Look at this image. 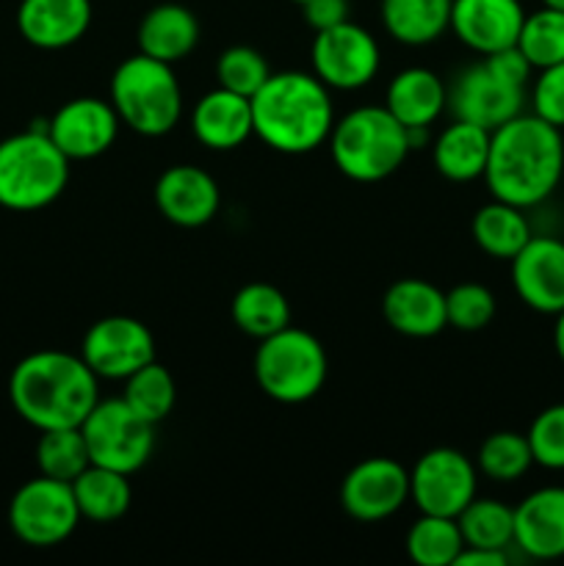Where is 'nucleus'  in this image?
<instances>
[{
  "label": "nucleus",
  "instance_id": "nucleus-1",
  "mask_svg": "<svg viewBox=\"0 0 564 566\" xmlns=\"http://www.w3.org/2000/svg\"><path fill=\"white\" fill-rule=\"evenodd\" d=\"M484 182L492 199L540 208L564 182V136L536 114H518L492 130Z\"/></svg>",
  "mask_w": 564,
  "mask_h": 566
},
{
  "label": "nucleus",
  "instance_id": "nucleus-2",
  "mask_svg": "<svg viewBox=\"0 0 564 566\" xmlns=\"http://www.w3.org/2000/svg\"><path fill=\"white\" fill-rule=\"evenodd\" d=\"M97 381L81 354L48 348L17 363L9 398L14 412L33 429H75L100 401Z\"/></svg>",
  "mask_w": 564,
  "mask_h": 566
},
{
  "label": "nucleus",
  "instance_id": "nucleus-3",
  "mask_svg": "<svg viewBox=\"0 0 564 566\" xmlns=\"http://www.w3.org/2000/svg\"><path fill=\"white\" fill-rule=\"evenodd\" d=\"M254 136L282 155H304L318 149L335 125L330 86L313 72H271L252 94Z\"/></svg>",
  "mask_w": 564,
  "mask_h": 566
},
{
  "label": "nucleus",
  "instance_id": "nucleus-4",
  "mask_svg": "<svg viewBox=\"0 0 564 566\" xmlns=\"http://www.w3.org/2000/svg\"><path fill=\"white\" fill-rule=\"evenodd\" d=\"M330 153L343 177L379 182L401 169L409 155L407 127L385 105H363L332 125Z\"/></svg>",
  "mask_w": 564,
  "mask_h": 566
},
{
  "label": "nucleus",
  "instance_id": "nucleus-5",
  "mask_svg": "<svg viewBox=\"0 0 564 566\" xmlns=\"http://www.w3.org/2000/svg\"><path fill=\"white\" fill-rule=\"evenodd\" d=\"M70 182V158L44 127L0 142V208L31 213L53 205Z\"/></svg>",
  "mask_w": 564,
  "mask_h": 566
},
{
  "label": "nucleus",
  "instance_id": "nucleus-6",
  "mask_svg": "<svg viewBox=\"0 0 564 566\" xmlns=\"http://www.w3.org/2000/svg\"><path fill=\"white\" fill-rule=\"evenodd\" d=\"M111 105L133 133L166 136L182 116V92L166 61L136 53L122 61L111 77Z\"/></svg>",
  "mask_w": 564,
  "mask_h": 566
},
{
  "label": "nucleus",
  "instance_id": "nucleus-7",
  "mask_svg": "<svg viewBox=\"0 0 564 566\" xmlns=\"http://www.w3.org/2000/svg\"><path fill=\"white\" fill-rule=\"evenodd\" d=\"M326 374L330 359L321 340L296 326L263 337L254 352V379L265 396L280 403H304L315 398Z\"/></svg>",
  "mask_w": 564,
  "mask_h": 566
},
{
  "label": "nucleus",
  "instance_id": "nucleus-8",
  "mask_svg": "<svg viewBox=\"0 0 564 566\" xmlns=\"http://www.w3.org/2000/svg\"><path fill=\"white\" fill-rule=\"evenodd\" d=\"M88 459L100 468L133 475L149 462L155 451V426L133 412L125 398H105L94 403L81 423Z\"/></svg>",
  "mask_w": 564,
  "mask_h": 566
},
{
  "label": "nucleus",
  "instance_id": "nucleus-9",
  "mask_svg": "<svg viewBox=\"0 0 564 566\" xmlns=\"http://www.w3.org/2000/svg\"><path fill=\"white\" fill-rule=\"evenodd\" d=\"M72 484L59 479L25 481L9 503V525L20 542L31 547H55L75 534L81 523Z\"/></svg>",
  "mask_w": 564,
  "mask_h": 566
},
{
  "label": "nucleus",
  "instance_id": "nucleus-10",
  "mask_svg": "<svg viewBox=\"0 0 564 566\" xmlns=\"http://www.w3.org/2000/svg\"><path fill=\"white\" fill-rule=\"evenodd\" d=\"M479 490V468L457 448H431L409 470V501L420 514H462Z\"/></svg>",
  "mask_w": 564,
  "mask_h": 566
},
{
  "label": "nucleus",
  "instance_id": "nucleus-11",
  "mask_svg": "<svg viewBox=\"0 0 564 566\" xmlns=\"http://www.w3.org/2000/svg\"><path fill=\"white\" fill-rule=\"evenodd\" d=\"M310 61H313V75L324 86L337 92H357L376 77L382 53L376 39L363 25L346 20L326 31H315Z\"/></svg>",
  "mask_w": 564,
  "mask_h": 566
},
{
  "label": "nucleus",
  "instance_id": "nucleus-12",
  "mask_svg": "<svg viewBox=\"0 0 564 566\" xmlns=\"http://www.w3.org/2000/svg\"><path fill=\"white\" fill-rule=\"evenodd\" d=\"M81 357L97 379L125 381L155 359V337L147 324L130 315H108L94 321L81 343Z\"/></svg>",
  "mask_w": 564,
  "mask_h": 566
},
{
  "label": "nucleus",
  "instance_id": "nucleus-13",
  "mask_svg": "<svg viewBox=\"0 0 564 566\" xmlns=\"http://www.w3.org/2000/svg\"><path fill=\"white\" fill-rule=\"evenodd\" d=\"M409 501V470L396 459L370 457L354 464L341 484V506L357 523H382Z\"/></svg>",
  "mask_w": 564,
  "mask_h": 566
},
{
  "label": "nucleus",
  "instance_id": "nucleus-14",
  "mask_svg": "<svg viewBox=\"0 0 564 566\" xmlns=\"http://www.w3.org/2000/svg\"><path fill=\"white\" fill-rule=\"evenodd\" d=\"M525 108V86L498 75L487 61L468 66L448 88V111L453 119L495 130Z\"/></svg>",
  "mask_w": 564,
  "mask_h": 566
},
{
  "label": "nucleus",
  "instance_id": "nucleus-15",
  "mask_svg": "<svg viewBox=\"0 0 564 566\" xmlns=\"http://www.w3.org/2000/svg\"><path fill=\"white\" fill-rule=\"evenodd\" d=\"M512 285L525 307L542 315L564 310V241L556 235H531L514 254Z\"/></svg>",
  "mask_w": 564,
  "mask_h": 566
},
{
  "label": "nucleus",
  "instance_id": "nucleus-16",
  "mask_svg": "<svg viewBox=\"0 0 564 566\" xmlns=\"http://www.w3.org/2000/svg\"><path fill=\"white\" fill-rule=\"evenodd\" d=\"M119 114L100 97H75L48 122V136L70 160H92L108 153L119 133Z\"/></svg>",
  "mask_w": 564,
  "mask_h": 566
},
{
  "label": "nucleus",
  "instance_id": "nucleus-17",
  "mask_svg": "<svg viewBox=\"0 0 564 566\" xmlns=\"http://www.w3.org/2000/svg\"><path fill=\"white\" fill-rule=\"evenodd\" d=\"M525 9L520 0H453L451 31L479 55L518 44Z\"/></svg>",
  "mask_w": 564,
  "mask_h": 566
},
{
  "label": "nucleus",
  "instance_id": "nucleus-18",
  "mask_svg": "<svg viewBox=\"0 0 564 566\" xmlns=\"http://www.w3.org/2000/svg\"><path fill=\"white\" fill-rule=\"evenodd\" d=\"M155 205L166 221L194 230L213 221V216L219 213V182L199 166H169L155 182Z\"/></svg>",
  "mask_w": 564,
  "mask_h": 566
},
{
  "label": "nucleus",
  "instance_id": "nucleus-19",
  "mask_svg": "<svg viewBox=\"0 0 564 566\" xmlns=\"http://www.w3.org/2000/svg\"><path fill=\"white\" fill-rule=\"evenodd\" d=\"M514 545L536 562L564 558V486H542L514 509Z\"/></svg>",
  "mask_w": 564,
  "mask_h": 566
},
{
  "label": "nucleus",
  "instance_id": "nucleus-20",
  "mask_svg": "<svg viewBox=\"0 0 564 566\" xmlns=\"http://www.w3.org/2000/svg\"><path fill=\"white\" fill-rule=\"evenodd\" d=\"M92 25V0H22L17 28L39 50H64Z\"/></svg>",
  "mask_w": 564,
  "mask_h": 566
},
{
  "label": "nucleus",
  "instance_id": "nucleus-21",
  "mask_svg": "<svg viewBox=\"0 0 564 566\" xmlns=\"http://www.w3.org/2000/svg\"><path fill=\"white\" fill-rule=\"evenodd\" d=\"M191 130L202 147L216 149V153L238 149L254 133L252 97H243L224 86L202 94L194 105Z\"/></svg>",
  "mask_w": 564,
  "mask_h": 566
},
{
  "label": "nucleus",
  "instance_id": "nucleus-22",
  "mask_svg": "<svg viewBox=\"0 0 564 566\" xmlns=\"http://www.w3.org/2000/svg\"><path fill=\"white\" fill-rule=\"evenodd\" d=\"M387 326L404 337H435L448 326L446 293L426 280L393 282L382 298Z\"/></svg>",
  "mask_w": 564,
  "mask_h": 566
},
{
  "label": "nucleus",
  "instance_id": "nucleus-23",
  "mask_svg": "<svg viewBox=\"0 0 564 566\" xmlns=\"http://www.w3.org/2000/svg\"><path fill=\"white\" fill-rule=\"evenodd\" d=\"M385 108L404 127H431L448 108V88L437 72L407 66L387 86Z\"/></svg>",
  "mask_w": 564,
  "mask_h": 566
},
{
  "label": "nucleus",
  "instance_id": "nucleus-24",
  "mask_svg": "<svg viewBox=\"0 0 564 566\" xmlns=\"http://www.w3.org/2000/svg\"><path fill=\"white\" fill-rule=\"evenodd\" d=\"M138 53L153 55L175 66L194 53L199 42V22L191 9L180 3H160L138 22Z\"/></svg>",
  "mask_w": 564,
  "mask_h": 566
},
{
  "label": "nucleus",
  "instance_id": "nucleus-25",
  "mask_svg": "<svg viewBox=\"0 0 564 566\" xmlns=\"http://www.w3.org/2000/svg\"><path fill=\"white\" fill-rule=\"evenodd\" d=\"M492 130L473 122L453 119L431 144L435 169L451 182H473L484 177Z\"/></svg>",
  "mask_w": 564,
  "mask_h": 566
},
{
  "label": "nucleus",
  "instance_id": "nucleus-26",
  "mask_svg": "<svg viewBox=\"0 0 564 566\" xmlns=\"http://www.w3.org/2000/svg\"><path fill=\"white\" fill-rule=\"evenodd\" d=\"M451 3L453 0H382V25L396 42L424 48L448 31Z\"/></svg>",
  "mask_w": 564,
  "mask_h": 566
},
{
  "label": "nucleus",
  "instance_id": "nucleus-27",
  "mask_svg": "<svg viewBox=\"0 0 564 566\" xmlns=\"http://www.w3.org/2000/svg\"><path fill=\"white\" fill-rule=\"evenodd\" d=\"M470 235H473L476 247L490 258L512 260L531 241L534 230H531V221L523 208L492 199L473 213Z\"/></svg>",
  "mask_w": 564,
  "mask_h": 566
},
{
  "label": "nucleus",
  "instance_id": "nucleus-28",
  "mask_svg": "<svg viewBox=\"0 0 564 566\" xmlns=\"http://www.w3.org/2000/svg\"><path fill=\"white\" fill-rule=\"evenodd\" d=\"M72 492H75L77 512L88 523H116L125 517L130 509L133 490L125 473L116 470L100 468V464H88L75 481H72Z\"/></svg>",
  "mask_w": 564,
  "mask_h": 566
},
{
  "label": "nucleus",
  "instance_id": "nucleus-29",
  "mask_svg": "<svg viewBox=\"0 0 564 566\" xmlns=\"http://www.w3.org/2000/svg\"><path fill=\"white\" fill-rule=\"evenodd\" d=\"M230 315L232 324L243 335L254 337V340H263V337L291 326V304H288L285 293L280 287L269 285V282H249V285H243L232 296Z\"/></svg>",
  "mask_w": 564,
  "mask_h": 566
},
{
  "label": "nucleus",
  "instance_id": "nucleus-30",
  "mask_svg": "<svg viewBox=\"0 0 564 566\" xmlns=\"http://www.w3.org/2000/svg\"><path fill=\"white\" fill-rule=\"evenodd\" d=\"M464 547L506 551L514 545V509L495 497L476 495L457 517Z\"/></svg>",
  "mask_w": 564,
  "mask_h": 566
},
{
  "label": "nucleus",
  "instance_id": "nucleus-31",
  "mask_svg": "<svg viewBox=\"0 0 564 566\" xmlns=\"http://www.w3.org/2000/svg\"><path fill=\"white\" fill-rule=\"evenodd\" d=\"M407 556L418 566H453L462 553L464 539L459 523L453 517L420 514L407 531Z\"/></svg>",
  "mask_w": 564,
  "mask_h": 566
},
{
  "label": "nucleus",
  "instance_id": "nucleus-32",
  "mask_svg": "<svg viewBox=\"0 0 564 566\" xmlns=\"http://www.w3.org/2000/svg\"><path fill=\"white\" fill-rule=\"evenodd\" d=\"M127 407L136 415H142L147 423H160L171 415L177 401V387L171 379L169 368L160 363H147L125 379V392H122Z\"/></svg>",
  "mask_w": 564,
  "mask_h": 566
},
{
  "label": "nucleus",
  "instance_id": "nucleus-33",
  "mask_svg": "<svg viewBox=\"0 0 564 566\" xmlns=\"http://www.w3.org/2000/svg\"><path fill=\"white\" fill-rule=\"evenodd\" d=\"M531 464H534V453H531L529 437L520 431H495L481 442L479 457H476L479 473L498 484H514L529 473Z\"/></svg>",
  "mask_w": 564,
  "mask_h": 566
},
{
  "label": "nucleus",
  "instance_id": "nucleus-34",
  "mask_svg": "<svg viewBox=\"0 0 564 566\" xmlns=\"http://www.w3.org/2000/svg\"><path fill=\"white\" fill-rule=\"evenodd\" d=\"M92 464L81 426L75 429H48L36 442V468L48 479L72 484Z\"/></svg>",
  "mask_w": 564,
  "mask_h": 566
},
{
  "label": "nucleus",
  "instance_id": "nucleus-35",
  "mask_svg": "<svg viewBox=\"0 0 564 566\" xmlns=\"http://www.w3.org/2000/svg\"><path fill=\"white\" fill-rule=\"evenodd\" d=\"M520 53L529 59L534 70L562 64L564 61V11L542 6L525 14L518 36Z\"/></svg>",
  "mask_w": 564,
  "mask_h": 566
},
{
  "label": "nucleus",
  "instance_id": "nucleus-36",
  "mask_svg": "<svg viewBox=\"0 0 564 566\" xmlns=\"http://www.w3.org/2000/svg\"><path fill=\"white\" fill-rule=\"evenodd\" d=\"M271 70L269 61L263 53H258L254 48L247 44H232L216 61V77H219V86L230 88V92L243 94V97H252L265 81H269Z\"/></svg>",
  "mask_w": 564,
  "mask_h": 566
},
{
  "label": "nucleus",
  "instance_id": "nucleus-37",
  "mask_svg": "<svg viewBox=\"0 0 564 566\" xmlns=\"http://www.w3.org/2000/svg\"><path fill=\"white\" fill-rule=\"evenodd\" d=\"M495 296L490 287L479 282H462L446 293V313L448 326L459 332H479L492 324L495 318Z\"/></svg>",
  "mask_w": 564,
  "mask_h": 566
},
{
  "label": "nucleus",
  "instance_id": "nucleus-38",
  "mask_svg": "<svg viewBox=\"0 0 564 566\" xmlns=\"http://www.w3.org/2000/svg\"><path fill=\"white\" fill-rule=\"evenodd\" d=\"M525 437L534 453V464L545 470H564V403L542 409L531 420Z\"/></svg>",
  "mask_w": 564,
  "mask_h": 566
},
{
  "label": "nucleus",
  "instance_id": "nucleus-39",
  "mask_svg": "<svg viewBox=\"0 0 564 566\" xmlns=\"http://www.w3.org/2000/svg\"><path fill=\"white\" fill-rule=\"evenodd\" d=\"M531 114L564 130V61L540 70L531 86Z\"/></svg>",
  "mask_w": 564,
  "mask_h": 566
},
{
  "label": "nucleus",
  "instance_id": "nucleus-40",
  "mask_svg": "<svg viewBox=\"0 0 564 566\" xmlns=\"http://www.w3.org/2000/svg\"><path fill=\"white\" fill-rule=\"evenodd\" d=\"M302 11L313 31H326L348 20V0H307Z\"/></svg>",
  "mask_w": 564,
  "mask_h": 566
},
{
  "label": "nucleus",
  "instance_id": "nucleus-41",
  "mask_svg": "<svg viewBox=\"0 0 564 566\" xmlns=\"http://www.w3.org/2000/svg\"><path fill=\"white\" fill-rule=\"evenodd\" d=\"M506 551H487V547H462L453 566H506Z\"/></svg>",
  "mask_w": 564,
  "mask_h": 566
},
{
  "label": "nucleus",
  "instance_id": "nucleus-42",
  "mask_svg": "<svg viewBox=\"0 0 564 566\" xmlns=\"http://www.w3.org/2000/svg\"><path fill=\"white\" fill-rule=\"evenodd\" d=\"M553 346H556L558 359L564 363V310L556 315V326H553Z\"/></svg>",
  "mask_w": 564,
  "mask_h": 566
},
{
  "label": "nucleus",
  "instance_id": "nucleus-43",
  "mask_svg": "<svg viewBox=\"0 0 564 566\" xmlns=\"http://www.w3.org/2000/svg\"><path fill=\"white\" fill-rule=\"evenodd\" d=\"M542 6H551V9H562L564 11V0H542Z\"/></svg>",
  "mask_w": 564,
  "mask_h": 566
},
{
  "label": "nucleus",
  "instance_id": "nucleus-44",
  "mask_svg": "<svg viewBox=\"0 0 564 566\" xmlns=\"http://www.w3.org/2000/svg\"><path fill=\"white\" fill-rule=\"evenodd\" d=\"M293 3H299V6H304V3H307V0H293Z\"/></svg>",
  "mask_w": 564,
  "mask_h": 566
}]
</instances>
